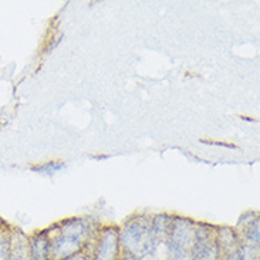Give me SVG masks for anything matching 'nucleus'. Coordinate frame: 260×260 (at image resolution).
Segmentation results:
<instances>
[{
    "instance_id": "6e6552de",
    "label": "nucleus",
    "mask_w": 260,
    "mask_h": 260,
    "mask_svg": "<svg viewBox=\"0 0 260 260\" xmlns=\"http://www.w3.org/2000/svg\"><path fill=\"white\" fill-rule=\"evenodd\" d=\"M9 260H30L28 254V240L21 242L20 239L16 240L12 238V247H10V259Z\"/></svg>"
},
{
    "instance_id": "20e7f679",
    "label": "nucleus",
    "mask_w": 260,
    "mask_h": 260,
    "mask_svg": "<svg viewBox=\"0 0 260 260\" xmlns=\"http://www.w3.org/2000/svg\"><path fill=\"white\" fill-rule=\"evenodd\" d=\"M216 238L209 231H197L190 249V260H220Z\"/></svg>"
},
{
    "instance_id": "423d86ee",
    "label": "nucleus",
    "mask_w": 260,
    "mask_h": 260,
    "mask_svg": "<svg viewBox=\"0 0 260 260\" xmlns=\"http://www.w3.org/2000/svg\"><path fill=\"white\" fill-rule=\"evenodd\" d=\"M50 246L51 240L47 235H36L35 238L28 240V254L30 260H51L50 256Z\"/></svg>"
},
{
    "instance_id": "f257e3e1",
    "label": "nucleus",
    "mask_w": 260,
    "mask_h": 260,
    "mask_svg": "<svg viewBox=\"0 0 260 260\" xmlns=\"http://www.w3.org/2000/svg\"><path fill=\"white\" fill-rule=\"evenodd\" d=\"M121 252L134 260H145L152 256L159 240L155 236L154 228L144 220L128 223L120 233Z\"/></svg>"
},
{
    "instance_id": "7ed1b4c3",
    "label": "nucleus",
    "mask_w": 260,
    "mask_h": 260,
    "mask_svg": "<svg viewBox=\"0 0 260 260\" xmlns=\"http://www.w3.org/2000/svg\"><path fill=\"white\" fill-rule=\"evenodd\" d=\"M195 232L186 222H179L167 235L168 260H190V249Z\"/></svg>"
},
{
    "instance_id": "f03ea898",
    "label": "nucleus",
    "mask_w": 260,
    "mask_h": 260,
    "mask_svg": "<svg viewBox=\"0 0 260 260\" xmlns=\"http://www.w3.org/2000/svg\"><path fill=\"white\" fill-rule=\"evenodd\" d=\"M87 242L85 228L80 223H70L57 238L51 240L50 256L51 260H64L73 254L83 252Z\"/></svg>"
},
{
    "instance_id": "1a4fd4ad",
    "label": "nucleus",
    "mask_w": 260,
    "mask_h": 260,
    "mask_svg": "<svg viewBox=\"0 0 260 260\" xmlns=\"http://www.w3.org/2000/svg\"><path fill=\"white\" fill-rule=\"evenodd\" d=\"M10 247H12V236L0 231V260L10 259Z\"/></svg>"
},
{
    "instance_id": "0eeeda50",
    "label": "nucleus",
    "mask_w": 260,
    "mask_h": 260,
    "mask_svg": "<svg viewBox=\"0 0 260 260\" xmlns=\"http://www.w3.org/2000/svg\"><path fill=\"white\" fill-rule=\"evenodd\" d=\"M223 260H257V250L256 247L249 246V245H240L232 252L225 254Z\"/></svg>"
},
{
    "instance_id": "39448f33",
    "label": "nucleus",
    "mask_w": 260,
    "mask_h": 260,
    "mask_svg": "<svg viewBox=\"0 0 260 260\" xmlns=\"http://www.w3.org/2000/svg\"><path fill=\"white\" fill-rule=\"evenodd\" d=\"M91 260H121V245L118 233L107 231L97 240L95 249L90 256Z\"/></svg>"
},
{
    "instance_id": "9d476101",
    "label": "nucleus",
    "mask_w": 260,
    "mask_h": 260,
    "mask_svg": "<svg viewBox=\"0 0 260 260\" xmlns=\"http://www.w3.org/2000/svg\"><path fill=\"white\" fill-rule=\"evenodd\" d=\"M64 260H91L90 259V254L87 253V252H80V253L77 254H73V256H70V257H67V259Z\"/></svg>"
}]
</instances>
